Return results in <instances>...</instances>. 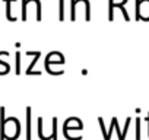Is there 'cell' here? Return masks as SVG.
Wrapping results in <instances>:
<instances>
[{
    "label": "cell",
    "instance_id": "cell-1",
    "mask_svg": "<svg viewBox=\"0 0 149 140\" xmlns=\"http://www.w3.org/2000/svg\"><path fill=\"white\" fill-rule=\"evenodd\" d=\"M79 128H82V123L78 118H70L64 123V131H67V130H79Z\"/></svg>",
    "mask_w": 149,
    "mask_h": 140
},
{
    "label": "cell",
    "instance_id": "cell-2",
    "mask_svg": "<svg viewBox=\"0 0 149 140\" xmlns=\"http://www.w3.org/2000/svg\"><path fill=\"white\" fill-rule=\"evenodd\" d=\"M6 139V120H5V108H0V140Z\"/></svg>",
    "mask_w": 149,
    "mask_h": 140
},
{
    "label": "cell",
    "instance_id": "cell-3",
    "mask_svg": "<svg viewBox=\"0 0 149 140\" xmlns=\"http://www.w3.org/2000/svg\"><path fill=\"white\" fill-rule=\"evenodd\" d=\"M26 139H31V108H26Z\"/></svg>",
    "mask_w": 149,
    "mask_h": 140
},
{
    "label": "cell",
    "instance_id": "cell-4",
    "mask_svg": "<svg viewBox=\"0 0 149 140\" xmlns=\"http://www.w3.org/2000/svg\"><path fill=\"white\" fill-rule=\"evenodd\" d=\"M5 2H6V18H8L9 21L15 22L16 18H12V16H10V2H13V0H5Z\"/></svg>",
    "mask_w": 149,
    "mask_h": 140
},
{
    "label": "cell",
    "instance_id": "cell-5",
    "mask_svg": "<svg viewBox=\"0 0 149 140\" xmlns=\"http://www.w3.org/2000/svg\"><path fill=\"white\" fill-rule=\"evenodd\" d=\"M29 3V0H24V3H22V19L26 21V5Z\"/></svg>",
    "mask_w": 149,
    "mask_h": 140
},
{
    "label": "cell",
    "instance_id": "cell-6",
    "mask_svg": "<svg viewBox=\"0 0 149 140\" xmlns=\"http://www.w3.org/2000/svg\"><path fill=\"white\" fill-rule=\"evenodd\" d=\"M21 73V54L16 53V75Z\"/></svg>",
    "mask_w": 149,
    "mask_h": 140
},
{
    "label": "cell",
    "instance_id": "cell-7",
    "mask_svg": "<svg viewBox=\"0 0 149 140\" xmlns=\"http://www.w3.org/2000/svg\"><path fill=\"white\" fill-rule=\"evenodd\" d=\"M63 5H64V0H60V19L63 21Z\"/></svg>",
    "mask_w": 149,
    "mask_h": 140
}]
</instances>
